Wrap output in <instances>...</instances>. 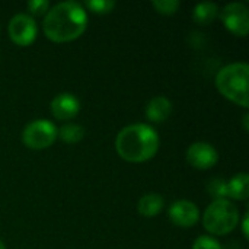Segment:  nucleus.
Returning <instances> with one entry per match:
<instances>
[{
  "label": "nucleus",
  "mask_w": 249,
  "mask_h": 249,
  "mask_svg": "<svg viewBox=\"0 0 249 249\" xmlns=\"http://www.w3.org/2000/svg\"><path fill=\"white\" fill-rule=\"evenodd\" d=\"M88 26V13L77 1H61L53 6L42 22L44 34L54 42L77 39Z\"/></svg>",
  "instance_id": "nucleus-1"
},
{
  "label": "nucleus",
  "mask_w": 249,
  "mask_h": 249,
  "mask_svg": "<svg viewBox=\"0 0 249 249\" xmlns=\"http://www.w3.org/2000/svg\"><path fill=\"white\" fill-rule=\"evenodd\" d=\"M115 149L118 156L125 162L142 163L150 160L158 153L159 134L147 124H130L117 134Z\"/></svg>",
  "instance_id": "nucleus-2"
},
{
  "label": "nucleus",
  "mask_w": 249,
  "mask_h": 249,
  "mask_svg": "<svg viewBox=\"0 0 249 249\" xmlns=\"http://www.w3.org/2000/svg\"><path fill=\"white\" fill-rule=\"evenodd\" d=\"M248 76L249 66L247 63H232L219 70L216 86L225 98L236 105L248 108Z\"/></svg>",
  "instance_id": "nucleus-3"
},
{
  "label": "nucleus",
  "mask_w": 249,
  "mask_h": 249,
  "mask_svg": "<svg viewBox=\"0 0 249 249\" xmlns=\"http://www.w3.org/2000/svg\"><path fill=\"white\" fill-rule=\"evenodd\" d=\"M203 225L212 235H228L239 225V210L228 198L213 200L203 214Z\"/></svg>",
  "instance_id": "nucleus-4"
},
{
  "label": "nucleus",
  "mask_w": 249,
  "mask_h": 249,
  "mask_svg": "<svg viewBox=\"0 0 249 249\" xmlns=\"http://www.w3.org/2000/svg\"><path fill=\"white\" fill-rule=\"evenodd\" d=\"M57 127L48 120H35L25 125L22 131V142L32 150L47 149L57 140Z\"/></svg>",
  "instance_id": "nucleus-5"
},
{
  "label": "nucleus",
  "mask_w": 249,
  "mask_h": 249,
  "mask_svg": "<svg viewBox=\"0 0 249 249\" xmlns=\"http://www.w3.org/2000/svg\"><path fill=\"white\" fill-rule=\"evenodd\" d=\"M223 25L236 36H247L249 31V12L244 3L233 1L226 4L220 12Z\"/></svg>",
  "instance_id": "nucleus-6"
},
{
  "label": "nucleus",
  "mask_w": 249,
  "mask_h": 249,
  "mask_svg": "<svg viewBox=\"0 0 249 249\" xmlns=\"http://www.w3.org/2000/svg\"><path fill=\"white\" fill-rule=\"evenodd\" d=\"M36 22L26 13L15 15L9 22V36L19 47L31 45L36 38Z\"/></svg>",
  "instance_id": "nucleus-7"
},
{
  "label": "nucleus",
  "mask_w": 249,
  "mask_h": 249,
  "mask_svg": "<svg viewBox=\"0 0 249 249\" xmlns=\"http://www.w3.org/2000/svg\"><path fill=\"white\" fill-rule=\"evenodd\" d=\"M187 160L191 166L206 171L216 166L219 160V155L212 144L206 142H196L187 150Z\"/></svg>",
  "instance_id": "nucleus-8"
},
{
  "label": "nucleus",
  "mask_w": 249,
  "mask_h": 249,
  "mask_svg": "<svg viewBox=\"0 0 249 249\" xmlns=\"http://www.w3.org/2000/svg\"><path fill=\"white\" fill-rule=\"evenodd\" d=\"M168 216L174 225L179 228H191L200 220V210L188 200H178L171 204Z\"/></svg>",
  "instance_id": "nucleus-9"
},
{
  "label": "nucleus",
  "mask_w": 249,
  "mask_h": 249,
  "mask_svg": "<svg viewBox=\"0 0 249 249\" xmlns=\"http://www.w3.org/2000/svg\"><path fill=\"white\" fill-rule=\"evenodd\" d=\"M50 109H51L53 115L57 120L67 121V120L74 118L79 114V111H80V102H79V99L73 93L63 92V93H58L51 101Z\"/></svg>",
  "instance_id": "nucleus-10"
},
{
  "label": "nucleus",
  "mask_w": 249,
  "mask_h": 249,
  "mask_svg": "<svg viewBox=\"0 0 249 249\" xmlns=\"http://www.w3.org/2000/svg\"><path fill=\"white\" fill-rule=\"evenodd\" d=\"M172 102L165 96H155L146 105V117L152 123H163L171 117Z\"/></svg>",
  "instance_id": "nucleus-11"
},
{
  "label": "nucleus",
  "mask_w": 249,
  "mask_h": 249,
  "mask_svg": "<svg viewBox=\"0 0 249 249\" xmlns=\"http://www.w3.org/2000/svg\"><path fill=\"white\" fill-rule=\"evenodd\" d=\"M228 197L233 200H247L249 197V177L247 172L236 174L228 181Z\"/></svg>",
  "instance_id": "nucleus-12"
},
{
  "label": "nucleus",
  "mask_w": 249,
  "mask_h": 249,
  "mask_svg": "<svg viewBox=\"0 0 249 249\" xmlns=\"http://www.w3.org/2000/svg\"><path fill=\"white\" fill-rule=\"evenodd\" d=\"M165 201L160 194H146L139 201V213L144 217H153L158 216L163 210Z\"/></svg>",
  "instance_id": "nucleus-13"
},
{
  "label": "nucleus",
  "mask_w": 249,
  "mask_h": 249,
  "mask_svg": "<svg viewBox=\"0 0 249 249\" xmlns=\"http://www.w3.org/2000/svg\"><path fill=\"white\" fill-rule=\"evenodd\" d=\"M219 15V6L212 1L198 3L193 10V18L198 25H209Z\"/></svg>",
  "instance_id": "nucleus-14"
},
{
  "label": "nucleus",
  "mask_w": 249,
  "mask_h": 249,
  "mask_svg": "<svg viewBox=\"0 0 249 249\" xmlns=\"http://www.w3.org/2000/svg\"><path fill=\"white\" fill-rule=\"evenodd\" d=\"M57 136H60L64 143L74 144V143H79L83 139L85 130L79 124H66V125H63L60 128V131L57 133Z\"/></svg>",
  "instance_id": "nucleus-15"
},
{
  "label": "nucleus",
  "mask_w": 249,
  "mask_h": 249,
  "mask_svg": "<svg viewBox=\"0 0 249 249\" xmlns=\"http://www.w3.org/2000/svg\"><path fill=\"white\" fill-rule=\"evenodd\" d=\"M207 190L213 200H223L228 197V182L222 178L212 179L207 185Z\"/></svg>",
  "instance_id": "nucleus-16"
},
{
  "label": "nucleus",
  "mask_w": 249,
  "mask_h": 249,
  "mask_svg": "<svg viewBox=\"0 0 249 249\" xmlns=\"http://www.w3.org/2000/svg\"><path fill=\"white\" fill-rule=\"evenodd\" d=\"M85 7L93 13L107 15V13L112 12V9L115 7V1L114 0H89L85 3Z\"/></svg>",
  "instance_id": "nucleus-17"
},
{
  "label": "nucleus",
  "mask_w": 249,
  "mask_h": 249,
  "mask_svg": "<svg viewBox=\"0 0 249 249\" xmlns=\"http://www.w3.org/2000/svg\"><path fill=\"white\" fill-rule=\"evenodd\" d=\"M152 6L160 15H174L179 7V1L178 0H155Z\"/></svg>",
  "instance_id": "nucleus-18"
},
{
  "label": "nucleus",
  "mask_w": 249,
  "mask_h": 249,
  "mask_svg": "<svg viewBox=\"0 0 249 249\" xmlns=\"http://www.w3.org/2000/svg\"><path fill=\"white\" fill-rule=\"evenodd\" d=\"M193 249H222V245L217 239H214L213 236H198L194 244H193Z\"/></svg>",
  "instance_id": "nucleus-19"
},
{
  "label": "nucleus",
  "mask_w": 249,
  "mask_h": 249,
  "mask_svg": "<svg viewBox=\"0 0 249 249\" xmlns=\"http://www.w3.org/2000/svg\"><path fill=\"white\" fill-rule=\"evenodd\" d=\"M50 3L47 0H32L28 1V9L32 15H44L45 12H48Z\"/></svg>",
  "instance_id": "nucleus-20"
},
{
  "label": "nucleus",
  "mask_w": 249,
  "mask_h": 249,
  "mask_svg": "<svg viewBox=\"0 0 249 249\" xmlns=\"http://www.w3.org/2000/svg\"><path fill=\"white\" fill-rule=\"evenodd\" d=\"M248 220H249V214L247 213L244 220H242V228H244V236L248 238Z\"/></svg>",
  "instance_id": "nucleus-21"
},
{
  "label": "nucleus",
  "mask_w": 249,
  "mask_h": 249,
  "mask_svg": "<svg viewBox=\"0 0 249 249\" xmlns=\"http://www.w3.org/2000/svg\"><path fill=\"white\" fill-rule=\"evenodd\" d=\"M0 249H6V245H4V242H1V241H0Z\"/></svg>",
  "instance_id": "nucleus-22"
}]
</instances>
